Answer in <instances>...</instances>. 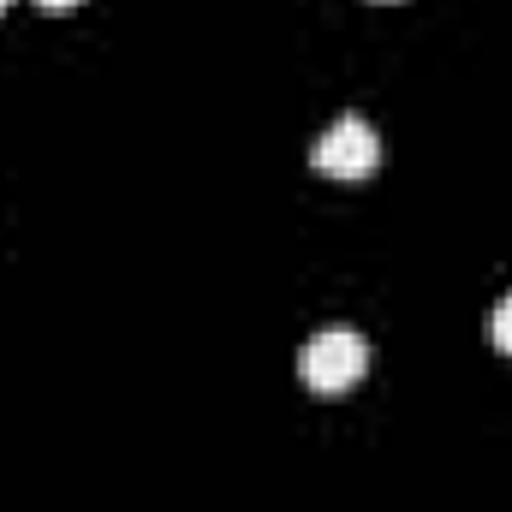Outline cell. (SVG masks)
Here are the masks:
<instances>
[{
	"instance_id": "2",
	"label": "cell",
	"mask_w": 512,
	"mask_h": 512,
	"mask_svg": "<svg viewBox=\"0 0 512 512\" xmlns=\"http://www.w3.org/2000/svg\"><path fill=\"white\" fill-rule=\"evenodd\" d=\"M376 161H382V137L364 114H340L310 149V167L328 173V179H370Z\"/></svg>"
},
{
	"instance_id": "5",
	"label": "cell",
	"mask_w": 512,
	"mask_h": 512,
	"mask_svg": "<svg viewBox=\"0 0 512 512\" xmlns=\"http://www.w3.org/2000/svg\"><path fill=\"white\" fill-rule=\"evenodd\" d=\"M6 6H12V0H0V12H6Z\"/></svg>"
},
{
	"instance_id": "1",
	"label": "cell",
	"mask_w": 512,
	"mask_h": 512,
	"mask_svg": "<svg viewBox=\"0 0 512 512\" xmlns=\"http://www.w3.org/2000/svg\"><path fill=\"white\" fill-rule=\"evenodd\" d=\"M364 370H370V346H364V334H352V328H322V334L298 352V376H304L310 393H322V399L352 393V387L364 382Z\"/></svg>"
},
{
	"instance_id": "3",
	"label": "cell",
	"mask_w": 512,
	"mask_h": 512,
	"mask_svg": "<svg viewBox=\"0 0 512 512\" xmlns=\"http://www.w3.org/2000/svg\"><path fill=\"white\" fill-rule=\"evenodd\" d=\"M483 334H489V346H495V352H507V358H512V292L489 310V328H483Z\"/></svg>"
},
{
	"instance_id": "4",
	"label": "cell",
	"mask_w": 512,
	"mask_h": 512,
	"mask_svg": "<svg viewBox=\"0 0 512 512\" xmlns=\"http://www.w3.org/2000/svg\"><path fill=\"white\" fill-rule=\"evenodd\" d=\"M36 6H48V12H72V6H84V0H36Z\"/></svg>"
}]
</instances>
